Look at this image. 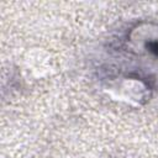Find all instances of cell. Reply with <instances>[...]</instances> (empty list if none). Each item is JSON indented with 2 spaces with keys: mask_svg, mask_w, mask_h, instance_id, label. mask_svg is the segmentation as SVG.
<instances>
[{
  "mask_svg": "<svg viewBox=\"0 0 158 158\" xmlns=\"http://www.w3.org/2000/svg\"><path fill=\"white\" fill-rule=\"evenodd\" d=\"M147 48L158 57V41H151L147 43Z\"/></svg>",
  "mask_w": 158,
  "mask_h": 158,
  "instance_id": "cell-1",
  "label": "cell"
}]
</instances>
